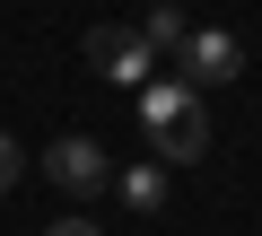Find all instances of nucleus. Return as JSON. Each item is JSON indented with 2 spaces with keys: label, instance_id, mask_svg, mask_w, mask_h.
Wrapping results in <instances>:
<instances>
[{
  "label": "nucleus",
  "instance_id": "obj_1",
  "mask_svg": "<svg viewBox=\"0 0 262 236\" xmlns=\"http://www.w3.org/2000/svg\"><path fill=\"white\" fill-rule=\"evenodd\" d=\"M140 140L158 149V166H192L210 149V114L192 79H149L140 88Z\"/></svg>",
  "mask_w": 262,
  "mask_h": 236
},
{
  "label": "nucleus",
  "instance_id": "obj_2",
  "mask_svg": "<svg viewBox=\"0 0 262 236\" xmlns=\"http://www.w3.org/2000/svg\"><path fill=\"white\" fill-rule=\"evenodd\" d=\"M44 175H53L70 201H96V192H114V158H105V140H96V132H61V140L44 149Z\"/></svg>",
  "mask_w": 262,
  "mask_h": 236
},
{
  "label": "nucleus",
  "instance_id": "obj_3",
  "mask_svg": "<svg viewBox=\"0 0 262 236\" xmlns=\"http://www.w3.org/2000/svg\"><path fill=\"white\" fill-rule=\"evenodd\" d=\"M88 70L114 79V88H149L158 79V44L140 27H88Z\"/></svg>",
  "mask_w": 262,
  "mask_h": 236
},
{
  "label": "nucleus",
  "instance_id": "obj_4",
  "mask_svg": "<svg viewBox=\"0 0 262 236\" xmlns=\"http://www.w3.org/2000/svg\"><path fill=\"white\" fill-rule=\"evenodd\" d=\"M175 79H192V88H227V79H245V44H236L227 27H192L184 53H175Z\"/></svg>",
  "mask_w": 262,
  "mask_h": 236
},
{
  "label": "nucleus",
  "instance_id": "obj_5",
  "mask_svg": "<svg viewBox=\"0 0 262 236\" xmlns=\"http://www.w3.org/2000/svg\"><path fill=\"white\" fill-rule=\"evenodd\" d=\"M131 27H140V35L158 44V61H175V53H184V35H192V18L175 9V0H149V9L131 18Z\"/></svg>",
  "mask_w": 262,
  "mask_h": 236
},
{
  "label": "nucleus",
  "instance_id": "obj_6",
  "mask_svg": "<svg viewBox=\"0 0 262 236\" xmlns=\"http://www.w3.org/2000/svg\"><path fill=\"white\" fill-rule=\"evenodd\" d=\"M114 184H122L131 210H166V166H158V158H149V166H122Z\"/></svg>",
  "mask_w": 262,
  "mask_h": 236
},
{
  "label": "nucleus",
  "instance_id": "obj_7",
  "mask_svg": "<svg viewBox=\"0 0 262 236\" xmlns=\"http://www.w3.org/2000/svg\"><path fill=\"white\" fill-rule=\"evenodd\" d=\"M18 175H27V158H18V140H9V132H0V192H9Z\"/></svg>",
  "mask_w": 262,
  "mask_h": 236
},
{
  "label": "nucleus",
  "instance_id": "obj_8",
  "mask_svg": "<svg viewBox=\"0 0 262 236\" xmlns=\"http://www.w3.org/2000/svg\"><path fill=\"white\" fill-rule=\"evenodd\" d=\"M44 236H105V227H96V219H88V210H70V219H53V227H44Z\"/></svg>",
  "mask_w": 262,
  "mask_h": 236
}]
</instances>
